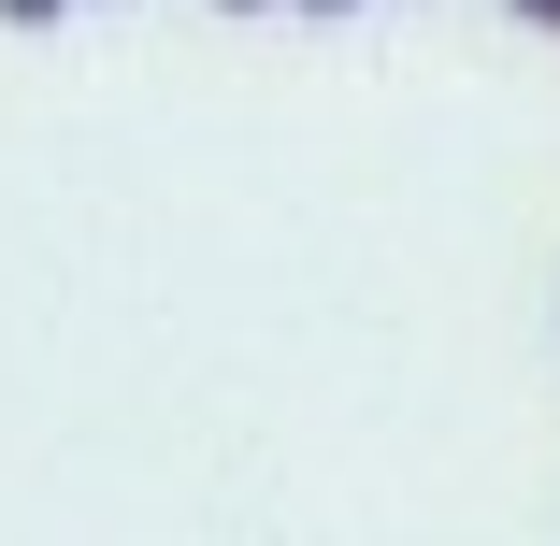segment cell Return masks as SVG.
I'll return each instance as SVG.
<instances>
[{
  "label": "cell",
  "instance_id": "1",
  "mask_svg": "<svg viewBox=\"0 0 560 546\" xmlns=\"http://www.w3.org/2000/svg\"><path fill=\"white\" fill-rule=\"evenodd\" d=\"M72 15V0H0V30H58Z\"/></svg>",
  "mask_w": 560,
  "mask_h": 546
},
{
  "label": "cell",
  "instance_id": "3",
  "mask_svg": "<svg viewBox=\"0 0 560 546\" xmlns=\"http://www.w3.org/2000/svg\"><path fill=\"white\" fill-rule=\"evenodd\" d=\"M215 15H288V0H215Z\"/></svg>",
  "mask_w": 560,
  "mask_h": 546
},
{
  "label": "cell",
  "instance_id": "2",
  "mask_svg": "<svg viewBox=\"0 0 560 546\" xmlns=\"http://www.w3.org/2000/svg\"><path fill=\"white\" fill-rule=\"evenodd\" d=\"M503 15H517V30H560V0H503Z\"/></svg>",
  "mask_w": 560,
  "mask_h": 546
},
{
  "label": "cell",
  "instance_id": "4",
  "mask_svg": "<svg viewBox=\"0 0 560 546\" xmlns=\"http://www.w3.org/2000/svg\"><path fill=\"white\" fill-rule=\"evenodd\" d=\"M288 15H360V0H288Z\"/></svg>",
  "mask_w": 560,
  "mask_h": 546
}]
</instances>
